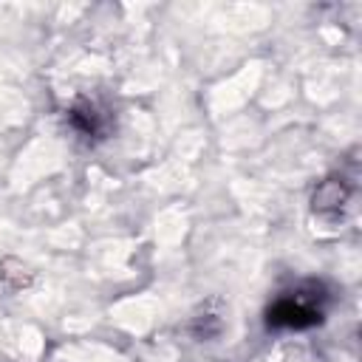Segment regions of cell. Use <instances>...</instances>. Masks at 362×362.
Instances as JSON below:
<instances>
[{"label": "cell", "instance_id": "3957f363", "mask_svg": "<svg viewBox=\"0 0 362 362\" xmlns=\"http://www.w3.org/2000/svg\"><path fill=\"white\" fill-rule=\"evenodd\" d=\"M351 192L354 187L348 184V178L342 175H328L317 189H314V198H311V209L325 218V221H339L345 206L351 204Z\"/></svg>", "mask_w": 362, "mask_h": 362}, {"label": "cell", "instance_id": "6da1fadb", "mask_svg": "<svg viewBox=\"0 0 362 362\" xmlns=\"http://www.w3.org/2000/svg\"><path fill=\"white\" fill-rule=\"evenodd\" d=\"M331 311V288L325 280L300 277L283 286L263 308V328L283 334V331H311L328 320Z\"/></svg>", "mask_w": 362, "mask_h": 362}, {"label": "cell", "instance_id": "7a4b0ae2", "mask_svg": "<svg viewBox=\"0 0 362 362\" xmlns=\"http://www.w3.org/2000/svg\"><path fill=\"white\" fill-rule=\"evenodd\" d=\"M65 119L71 124V130L76 136H82L88 144H99L105 139H110L113 133V110L107 105H102L93 96H79L65 107Z\"/></svg>", "mask_w": 362, "mask_h": 362}]
</instances>
